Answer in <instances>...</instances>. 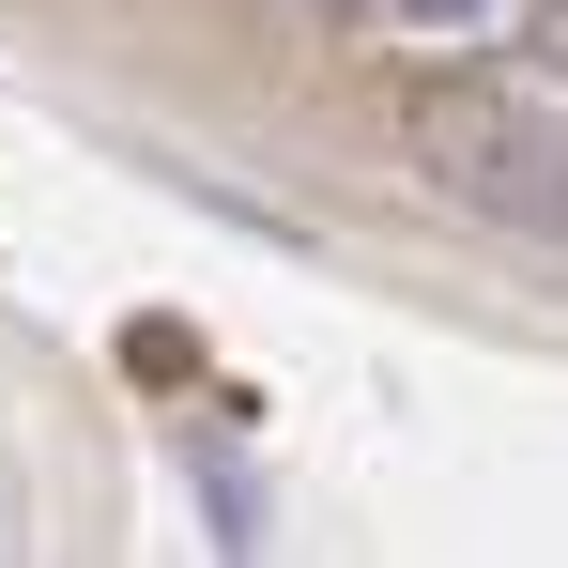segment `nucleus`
I'll return each instance as SVG.
<instances>
[{"mask_svg": "<svg viewBox=\"0 0 568 568\" xmlns=\"http://www.w3.org/2000/svg\"><path fill=\"white\" fill-rule=\"evenodd\" d=\"M415 170L476 215L568 246V78H430L415 93Z\"/></svg>", "mask_w": 568, "mask_h": 568, "instance_id": "nucleus-1", "label": "nucleus"}, {"mask_svg": "<svg viewBox=\"0 0 568 568\" xmlns=\"http://www.w3.org/2000/svg\"><path fill=\"white\" fill-rule=\"evenodd\" d=\"M538 78H568V0H538Z\"/></svg>", "mask_w": 568, "mask_h": 568, "instance_id": "nucleus-2", "label": "nucleus"}, {"mask_svg": "<svg viewBox=\"0 0 568 568\" xmlns=\"http://www.w3.org/2000/svg\"><path fill=\"white\" fill-rule=\"evenodd\" d=\"M399 16H430V31H462V16H491V0H399Z\"/></svg>", "mask_w": 568, "mask_h": 568, "instance_id": "nucleus-3", "label": "nucleus"}]
</instances>
